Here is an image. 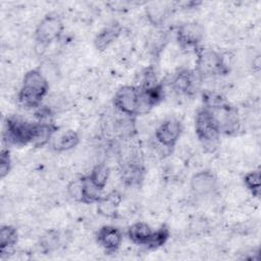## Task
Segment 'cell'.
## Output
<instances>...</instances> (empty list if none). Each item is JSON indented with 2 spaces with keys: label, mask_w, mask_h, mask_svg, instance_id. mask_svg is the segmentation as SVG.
<instances>
[{
  "label": "cell",
  "mask_w": 261,
  "mask_h": 261,
  "mask_svg": "<svg viewBox=\"0 0 261 261\" xmlns=\"http://www.w3.org/2000/svg\"><path fill=\"white\" fill-rule=\"evenodd\" d=\"M49 83L39 69H31L24 73L17 94L18 103L25 109H37L48 94Z\"/></svg>",
  "instance_id": "6da1fadb"
},
{
  "label": "cell",
  "mask_w": 261,
  "mask_h": 261,
  "mask_svg": "<svg viewBox=\"0 0 261 261\" xmlns=\"http://www.w3.org/2000/svg\"><path fill=\"white\" fill-rule=\"evenodd\" d=\"M195 132L204 148L210 152L216 150L221 135L219 124L212 111L204 106L196 113Z\"/></svg>",
  "instance_id": "7a4b0ae2"
},
{
  "label": "cell",
  "mask_w": 261,
  "mask_h": 261,
  "mask_svg": "<svg viewBox=\"0 0 261 261\" xmlns=\"http://www.w3.org/2000/svg\"><path fill=\"white\" fill-rule=\"evenodd\" d=\"M34 122H30L18 115L7 116L4 123L3 142L13 146H24L31 144L33 139Z\"/></svg>",
  "instance_id": "3957f363"
},
{
  "label": "cell",
  "mask_w": 261,
  "mask_h": 261,
  "mask_svg": "<svg viewBox=\"0 0 261 261\" xmlns=\"http://www.w3.org/2000/svg\"><path fill=\"white\" fill-rule=\"evenodd\" d=\"M228 68L222 56L212 49H198L196 59V73L200 77L224 74Z\"/></svg>",
  "instance_id": "277c9868"
},
{
  "label": "cell",
  "mask_w": 261,
  "mask_h": 261,
  "mask_svg": "<svg viewBox=\"0 0 261 261\" xmlns=\"http://www.w3.org/2000/svg\"><path fill=\"white\" fill-rule=\"evenodd\" d=\"M64 31V24L57 13L45 15L38 23L35 31V39L42 46H48L58 40Z\"/></svg>",
  "instance_id": "5b68a950"
},
{
  "label": "cell",
  "mask_w": 261,
  "mask_h": 261,
  "mask_svg": "<svg viewBox=\"0 0 261 261\" xmlns=\"http://www.w3.org/2000/svg\"><path fill=\"white\" fill-rule=\"evenodd\" d=\"M115 108L127 117H135L140 114V90L135 86L120 87L113 97Z\"/></svg>",
  "instance_id": "8992f818"
},
{
  "label": "cell",
  "mask_w": 261,
  "mask_h": 261,
  "mask_svg": "<svg viewBox=\"0 0 261 261\" xmlns=\"http://www.w3.org/2000/svg\"><path fill=\"white\" fill-rule=\"evenodd\" d=\"M181 133V122L177 118L169 117L158 125L155 130V139L161 147L171 150L176 145Z\"/></svg>",
  "instance_id": "52a82bcc"
},
{
  "label": "cell",
  "mask_w": 261,
  "mask_h": 261,
  "mask_svg": "<svg viewBox=\"0 0 261 261\" xmlns=\"http://www.w3.org/2000/svg\"><path fill=\"white\" fill-rule=\"evenodd\" d=\"M175 34L176 41L181 49L198 50L204 38V28L196 21H190L180 24Z\"/></svg>",
  "instance_id": "ba28073f"
},
{
  "label": "cell",
  "mask_w": 261,
  "mask_h": 261,
  "mask_svg": "<svg viewBox=\"0 0 261 261\" xmlns=\"http://www.w3.org/2000/svg\"><path fill=\"white\" fill-rule=\"evenodd\" d=\"M218 180L210 170H201L191 177V189L198 196H208L217 189Z\"/></svg>",
  "instance_id": "9c48e42d"
},
{
  "label": "cell",
  "mask_w": 261,
  "mask_h": 261,
  "mask_svg": "<svg viewBox=\"0 0 261 261\" xmlns=\"http://www.w3.org/2000/svg\"><path fill=\"white\" fill-rule=\"evenodd\" d=\"M98 245L108 253L116 252L122 243V232L113 225L101 226L96 234Z\"/></svg>",
  "instance_id": "30bf717a"
},
{
  "label": "cell",
  "mask_w": 261,
  "mask_h": 261,
  "mask_svg": "<svg viewBox=\"0 0 261 261\" xmlns=\"http://www.w3.org/2000/svg\"><path fill=\"white\" fill-rule=\"evenodd\" d=\"M196 75V72L190 69H180L171 76L169 86L178 95H190L195 90Z\"/></svg>",
  "instance_id": "8fae6325"
},
{
  "label": "cell",
  "mask_w": 261,
  "mask_h": 261,
  "mask_svg": "<svg viewBox=\"0 0 261 261\" xmlns=\"http://www.w3.org/2000/svg\"><path fill=\"white\" fill-rule=\"evenodd\" d=\"M121 200V195L117 191H112L105 196H101V198L96 202L98 214L105 218H116Z\"/></svg>",
  "instance_id": "7c38bea8"
},
{
  "label": "cell",
  "mask_w": 261,
  "mask_h": 261,
  "mask_svg": "<svg viewBox=\"0 0 261 261\" xmlns=\"http://www.w3.org/2000/svg\"><path fill=\"white\" fill-rule=\"evenodd\" d=\"M58 126L49 121L34 122L33 139L31 144L34 147H43L51 142L54 135L57 133Z\"/></svg>",
  "instance_id": "4fadbf2b"
},
{
  "label": "cell",
  "mask_w": 261,
  "mask_h": 261,
  "mask_svg": "<svg viewBox=\"0 0 261 261\" xmlns=\"http://www.w3.org/2000/svg\"><path fill=\"white\" fill-rule=\"evenodd\" d=\"M122 32V28L119 23L113 22L104 27L102 30L98 32L94 39V45L97 50L104 51L109 46H111L120 36Z\"/></svg>",
  "instance_id": "5bb4252c"
},
{
  "label": "cell",
  "mask_w": 261,
  "mask_h": 261,
  "mask_svg": "<svg viewBox=\"0 0 261 261\" xmlns=\"http://www.w3.org/2000/svg\"><path fill=\"white\" fill-rule=\"evenodd\" d=\"M18 242V231L12 225H2L0 229V256L1 259L9 257L14 252Z\"/></svg>",
  "instance_id": "9a60e30c"
},
{
  "label": "cell",
  "mask_w": 261,
  "mask_h": 261,
  "mask_svg": "<svg viewBox=\"0 0 261 261\" xmlns=\"http://www.w3.org/2000/svg\"><path fill=\"white\" fill-rule=\"evenodd\" d=\"M145 175V168L143 165L136 161H130L124 163L120 169V178L121 180L129 187L139 186Z\"/></svg>",
  "instance_id": "2e32d148"
},
{
  "label": "cell",
  "mask_w": 261,
  "mask_h": 261,
  "mask_svg": "<svg viewBox=\"0 0 261 261\" xmlns=\"http://www.w3.org/2000/svg\"><path fill=\"white\" fill-rule=\"evenodd\" d=\"M51 147L56 152H65L75 148L80 143V135L73 129H67L53 137L51 140Z\"/></svg>",
  "instance_id": "e0dca14e"
},
{
  "label": "cell",
  "mask_w": 261,
  "mask_h": 261,
  "mask_svg": "<svg viewBox=\"0 0 261 261\" xmlns=\"http://www.w3.org/2000/svg\"><path fill=\"white\" fill-rule=\"evenodd\" d=\"M153 233L152 227L143 221H138L133 223L127 228L128 239L136 245L147 247Z\"/></svg>",
  "instance_id": "ac0fdd59"
},
{
  "label": "cell",
  "mask_w": 261,
  "mask_h": 261,
  "mask_svg": "<svg viewBox=\"0 0 261 261\" xmlns=\"http://www.w3.org/2000/svg\"><path fill=\"white\" fill-rule=\"evenodd\" d=\"M169 8L163 2H153L146 8V15L148 20L154 25L159 27L164 23L168 17Z\"/></svg>",
  "instance_id": "d6986e66"
},
{
  "label": "cell",
  "mask_w": 261,
  "mask_h": 261,
  "mask_svg": "<svg viewBox=\"0 0 261 261\" xmlns=\"http://www.w3.org/2000/svg\"><path fill=\"white\" fill-rule=\"evenodd\" d=\"M109 175H110L109 167L104 163H98L92 168V170L88 176H89L90 180L100 191H103L108 182Z\"/></svg>",
  "instance_id": "ffe728a7"
},
{
  "label": "cell",
  "mask_w": 261,
  "mask_h": 261,
  "mask_svg": "<svg viewBox=\"0 0 261 261\" xmlns=\"http://www.w3.org/2000/svg\"><path fill=\"white\" fill-rule=\"evenodd\" d=\"M101 192L89 178V176H84V186H83V197L82 203L84 204H93L96 203L101 198Z\"/></svg>",
  "instance_id": "44dd1931"
},
{
  "label": "cell",
  "mask_w": 261,
  "mask_h": 261,
  "mask_svg": "<svg viewBox=\"0 0 261 261\" xmlns=\"http://www.w3.org/2000/svg\"><path fill=\"white\" fill-rule=\"evenodd\" d=\"M170 236L169 229L166 225H162L159 228L153 230L152 237L147 245V249L149 250H156L162 246H164L166 244V242L168 241Z\"/></svg>",
  "instance_id": "7402d4cb"
},
{
  "label": "cell",
  "mask_w": 261,
  "mask_h": 261,
  "mask_svg": "<svg viewBox=\"0 0 261 261\" xmlns=\"http://www.w3.org/2000/svg\"><path fill=\"white\" fill-rule=\"evenodd\" d=\"M243 181L247 190L254 197L258 198L260 195V186H261L260 171L257 169V170H252L247 172L243 178Z\"/></svg>",
  "instance_id": "603a6c76"
},
{
  "label": "cell",
  "mask_w": 261,
  "mask_h": 261,
  "mask_svg": "<svg viewBox=\"0 0 261 261\" xmlns=\"http://www.w3.org/2000/svg\"><path fill=\"white\" fill-rule=\"evenodd\" d=\"M59 246V234L57 231L50 230L41 237L39 242L40 250L44 253H49Z\"/></svg>",
  "instance_id": "cb8c5ba5"
},
{
  "label": "cell",
  "mask_w": 261,
  "mask_h": 261,
  "mask_svg": "<svg viewBox=\"0 0 261 261\" xmlns=\"http://www.w3.org/2000/svg\"><path fill=\"white\" fill-rule=\"evenodd\" d=\"M154 33L155 34H153L149 40L150 51L154 55H158L162 51V49L165 47L167 38H166V35L164 34V32H162V31H157Z\"/></svg>",
  "instance_id": "d4e9b609"
},
{
  "label": "cell",
  "mask_w": 261,
  "mask_h": 261,
  "mask_svg": "<svg viewBox=\"0 0 261 261\" xmlns=\"http://www.w3.org/2000/svg\"><path fill=\"white\" fill-rule=\"evenodd\" d=\"M83 186H84V176L77 177L72 179L67 185V193L70 196L71 199H73L76 202L82 203V197H83Z\"/></svg>",
  "instance_id": "484cf974"
},
{
  "label": "cell",
  "mask_w": 261,
  "mask_h": 261,
  "mask_svg": "<svg viewBox=\"0 0 261 261\" xmlns=\"http://www.w3.org/2000/svg\"><path fill=\"white\" fill-rule=\"evenodd\" d=\"M11 169V158L8 149L3 148L0 155V177L4 178Z\"/></svg>",
  "instance_id": "4316f807"
}]
</instances>
